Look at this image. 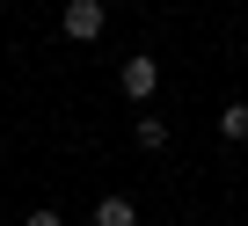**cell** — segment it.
<instances>
[{
  "label": "cell",
  "instance_id": "6",
  "mask_svg": "<svg viewBox=\"0 0 248 226\" xmlns=\"http://www.w3.org/2000/svg\"><path fill=\"white\" fill-rule=\"evenodd\" d=\"M22 226H59V211H51V204H37V211H30Z\"/></svg>",
  "mask_w": 248,
  "mask_h": 226
},
{
  "label": "cell",
  "instance_id": "4",
  "mask_svg": "<svg viewBox=\"0 0 248 226\" xmlns=\"http://www.w3.org/2000/svg\"><path fill=\"white\" fill-rule=\"evenodd\" d=\"M219 132H226L233 146H248V102H226V109H219Z\"/></svg>",
  "mask_w": 248,
  "mask_h": 226
},
{
  "label": "cell",
  "instance_id": "3",
  "mask_svg": "<svg viewBox=\"0 0 248 226\" xmlns=\"http://www.w3.org/2000/svg\"><path fill=\"white\" fill-rule=\"evenodd\" d=\"M95 226H139L132 197H102V204H95Z\"/></svg>",
  "mask_w": 248,
  "mask_h": 226
},
{
  "label": "cell",
  "instance_id": "5",
  "mask_svg": "<svg viewBox=\"0 0 248 226\" xmlns=\"http://www.w3.org/2000/svg\"><path fill=\"white\" fill-rule=\"evenodd\" d=\"M132 139H139L146 153H161V146H168V124H161V117H139V124H132Z\"/></svg>",
  "mask_w": 248,
  "mask_h": 226
},
{
  "label": "cell",
  "instance_id": "1",
  "mask_svg": "<svg viewBox=\"0 0 248 226\" xmlns=\"http://www.w3.org/2000/svg\"><path fill=\"white\" fill-rule=\"evenodd\" d=\"M102 22H109L102 0H66V15H59V30H66L73 44H95V37H102Z\"/></svg>",
  "mask_w": 248,
  "mask_h": 226
},
{
  "label": "cell",
  "instance_id": "2",
  "mask_svg": "<svg viewBox=\"0 0 248 226\" xmlns=\"http://www.w3.org/2000/svg\"><path fill=\"white\" fill-rule=\"evenodd\" d=\"M117 88L132 95V102H146V95L161 88V59H154V51H132V59L117 66Z\"/></svg>",
  "mask_w": 248,
  "mask_h": 226
}]
</instances>
